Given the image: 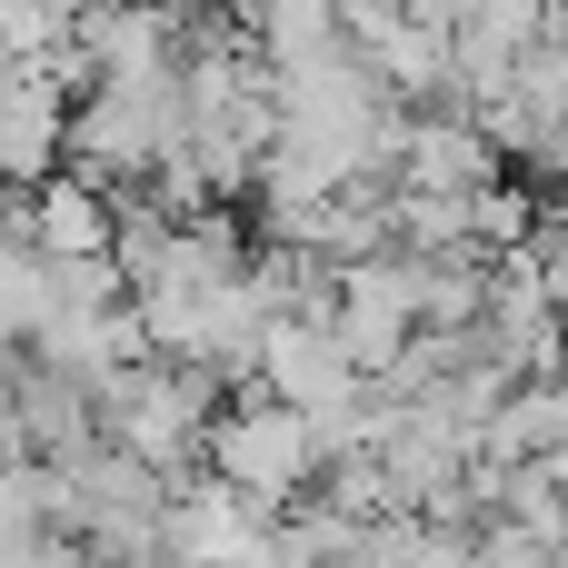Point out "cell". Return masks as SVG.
Instances as JSON below:
<instances>
[{"label": "cell", "instance_id": "14", "mask_svg": "<svg viewBox=\"0 0 568 568\" xmlns=\"http://www.w3.org/2000/svg\"><path fill=\"white\" fill-rule=\"evenodd\" d=\"M50 40H60V20L40 0H0V60H40Z\"/></svg>", "mask_w": 568, "mask_h": 568}, {"label": "cell", "instance_id": "6", "mask_svg": "<svg viewBox=\"0 0 568 568\" xmlns=\"http://www.w3.org/2000/svg\"><path fill=\"white\" fill-rule=\"evenodd\" d=\"M70 160V90L40 60H0V180H50Z\"/></svg>", "mask_w": 568, "mask_h": 568}, {"label": "cell", "instance_id": "13", "mask_svg": "<svg viewBox=\"0 0 568 568\" xmlns=\"http://www.w3.org/2000/svg\"><path fill=\"white\" fill-rule=\"evenodd\" d=\"M320 499H339L349 519H389V509H409V489L389 479V459H379V449H339V459L320 469Z\"/></svg>", "mask_w": 568, "mask_h": 568}, {"label": "cell", "instance_id": "2", "mask_svg": "<svg viewBox=\"0 0 568 568\" xmlns=\"http://www.w3.org/2000/svg\"><path fill=\"white\" fill-rule=\"evenodd\" d=\"M210 469H220L230 489H250V499L280 519L290 499L320 489L329 449H320V419H310L300 399H280V389H240V399L210 419Z\"/></svg>", "mask_w": 568, "mask_h": 568}, {"label": "cell", "instance_id": "10", "mask_svg": "<svg viewBox=\"0 0 568 568\" xmlns=\"http://www.w3.org/2000/svg\"><path fill=\"white\" fill-rule=\"evenodd\" d=\"M559 449V379H519L489 409V459H549Z\"/></svg>", "mask_w": 568, "mask_h": 568}, {"label": "cell", "instance_id": "12", "mask_svg": "<svg viewBox=\"0 0 568 568\" xmlns=\"http://www.w3.org/2000/svg\"><path fill=\"white\" fill-rule=\"evenodd\" d=\"M389 230H399V250H459V240H479L469 230V190H399Z\"/></svg>", "mask_w": 568, "mask_h": 568}, {"label": "cell", "instance_id": "9", "mask_svg": "<svg viewBox=\"0 0 568 568\" xmlns=\"http://www.w3.org/2000/svg\"><path fill=\"white\" fill-rule=\"evenodd\" d=\"M489 260H499V250H479V240H459V250H409V270H419V320H429V329L489 320Z\"/></svg>", "mask_w": 568, "mask_h": 568}, {"label": "cell", "instance_id": "8", "mask_svg": "<svg viewBox=\"0 0 568 568\" xmlns=\"http://www.w3.org/2000/svg\"><path fill=\"white\" fill-rule=\"evenodd\" d=\"M110 240H120V210H110V190L80 160H60L50 180H30V250L40 260H80V250H110Z\"/></svg>", "mask_w": 568, "mask_h": 568}, {"label": "cell", "instance_id": "11", "mask_svg": "<svg viewBox=\"0 0 568 568\" xmlns=\"http://www.w3.org/2000/svg\"><path fill=\"white\" fill-rule=\"evenodd\" d=\"M539 210H549V190H529V180H479L469 190V230H479V250H519L529 230H539Z\"/></svg>", "mask_w": 568, "mask_h": 568}, {"label": "cell", "instance_id": "7", "mask_svg": "<svg viewBox=\"0 0 568 568\" xmlns=\"http://www.w3.org/2000/svg\"><path fill=\"white\" fill-rule=\"evenodd\" d=\"M499 170H509V150L479 130V110L439 100V110H419V120H409L399 190H479V180H499Z\"/></svg>", "mask_w": 568, "mask_h": 568}, {"label": "cell", "instance_id": "3", "mask_svg": "<svg viewBox=\"0 0 568 568\" xmlns=\"http://www.w3.org/2000/svg\"><path fill=\"white\" fill-rule=\"evenodd\" d=\"M210 419H220V379L200 359H150V369H120L100 389V429L170 479L210 459Z\"/></svg>", "mask_w": 568, "mask_h": 568}, {"label": "cell", "instance_id": "15", "mask_svg": "<svg viewBox=\"0 0 568 568\" xmlns=\"http://www.w3.org/2000/svg\"><path fill=\"white\" fill-rule=\"evenodd\" d=\"M539 180H549V190H568V150H549V160H539Z\"/></svg>", "mask_w": 568, "mask_h": 568}, {"label": "cell", "instance_id": "1", "mask_svg": "<svg viewBox=\"0 0 568 568\" xmlns=\"http://www.w3.org/2000/svg\"><path fill=\"white\" fill-rule=\"evenodd\" d=\"M170 140H190V80H180V60L170 70H100L70 100V160L100 190L110 180H140Z\"/></svg>", "mask_w": 568, "mask_h": 568}, {"label": "cell", "instance_id": "5", "mask_svg": "<svg viewBox=\"0 0 568 568\" xmlns=\"http://www.w3.org/2000/svg\"><path fill=\"white\" fill-rule=\"evenodd\" d=\"M260 389L300 399V409H329V399H359L369 369L349 359V339H339L329 310H290V320H270V339H260Z\"/></svg>", "mask_w": 568, "mask_h": 568}, {"label": "cell", "instance_id": "4", "mask_svg": "<svg viewBox=\"0 0 568 568\" xmlns=\"http://www.w3.org/2000/svg\"><path fill=\"white\" fill-rule=\"evenodd\" d=\"M329 320H339V339H349V359L379 379L429 320H419V270H409V250H369V260H339V290H329Z\"/></svg>", "mask_w": 568, "mask_h": 568}]
</instances>
